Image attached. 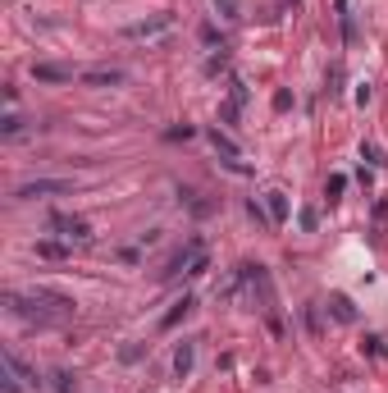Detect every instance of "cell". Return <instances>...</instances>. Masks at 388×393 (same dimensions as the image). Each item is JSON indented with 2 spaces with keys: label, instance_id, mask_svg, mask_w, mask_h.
<instances>
[{
  "label": "cell",
  "instance_id": "cell-1",
  "mask_svg": "<svg viewBox=\"0 0 388 393\" xmlns=\"http://www.w3.org/2000/svg\"><path fill=\"white\" fill-rule=\"evenodd\" d=\"M10 316L33 320V325H64L73 316V302L64 293H51V288H33V293H10L5 297Z\"/></svg>",
  "mask_w": 388,
  "mask_h": 393
},
{
  "label": "cell",
  "instance_id": "cell-2",
  "mask_svg": "<svg viewBox=\"0 0 388 393\" xmlns=\"http://www.w3.org/2000/svg\"><path fill=\"white\" fill-rule=\"evenodd\" d=\"M211 270V251H206V238H188V247L169 261V279H192V274H206Z\"/></svg>",
  "mask_w": 388,
  "mask_h": 393
},
{
  "label": "cell",
  "instance_id": "cell-3",
  "mask_svg": "<svg viewBox=\"0 0 388 393\" xmlns=\"http://www.w3.org/2000/svg\"><path fill=\"white\" fill-rule=\"evenodd\" d=\"M206 137H211V147L220 151V165L229 169V174H252V165H242V147L233 142L220 124H215V128H206Z\"/></svg>",
  "mask_w": 388,
  "mask_h": 393
},
{
  "label": "cell",
  "instance_id": "cell-4",
  "mask_svg": "<svg viewBox=\"0 0 388 393\" xmlns=\"http://www.w3.org/2000/svg\"><path fill=\"white\" fill-rule=\"evenodd\" d=\"M46 229L55 233V238H64V242H91V224L82 215H64V210H55V215L46 219Z\"/></svg>",
  "mask_w": 388,
  "mask_h": 393
},
{
  "label": "cell",
  "instance_id": "cell-5",
  "mask_svg": "<svg viewBox=\"0 0 388 393\" xmlns=\"http://www.w3.org/2000/svg\"><path fill=\"white\" fill-rule=\"evenodd\" d=\"M69 192H73L69 178H33V183L14 187V201H33V196H69Z\"/></svg>",
  "mask_w": 388,
  "mask_h": 393
},
{
  "label": "cell",
  "instance_id": "cell-6",
  "mask_svg": "<svg viewBox=\"0 0 388 393\" xmlns=\"http://www.w3.org/2000/svg\"><path fill=\"white\" fill-rule=\"evenodd\" d=\"M169 28H174V19H169V14H155V19H146V23H128L123 37H133V42H155V37H165Z\"/></svg>",
  "mask_w": 388,
  "mask_h": 393
},
{
  "label": "cell",
  "instance_id": "cell-7",
  "mask_svg": "<svg viewBox=\"0 0 388 393\" xmlns=\"http://www.w3.org/2000/svg\"><path fill=\"white\" fill-rule=\"evenodd\" d=\"M78 78H82V83H91V87H119V83H123V78H128V74H123V69H110V65H100V69H82V74H78Z\"/></svg>",
  "mask_w": 388,
  "mask_h": 393
},
{
  "label": "cell",
  "instance_id": "cell-8",
  "mask_svg": "<svg viewBox=\"0 0 388 393\" xmlns=\"http://www.w3.org/2000/svg\"><path fill=\"white\" fill-rule=\"evenodd\" d=\"M265 215H270V224H288V192H279V187H270L265 196Z\"/></svg>",
  "mask_w": 388,
  "mask_h": 393
},
{
  "label": "cell",
  "instance_id": "cell-9",
  "mask_svg": "<svg viewBox=\"0 0 388 393\" xmlns=\"http://www.w3.org/2000/svg\"><path fill=\"white\" fill-rule=\"evenodd\" d=\"M0 366H5V371H10L14 380H23L28 389H37V384H42V380H37V371H28V366H23V361L14 357V352H5V357H0Z\"/></svg>",
  "mask_w": 388,
  "mask_h": 393
},
{
  "label": "cell",
  "instance_id": "cell-10",
  "mask_svg": "<svg viewBox=\"0 0 388 393\" xmlns=\"http://www.w3.org/2000/svg\"><path fill=\"white\" fill-rule=\"evenodd\" d=\"M242 106H247V83L242 78H233V92H229V106H224V119H238V115H242Z\"/></svg>",
  "mask_w": 388,
  "mask_h": 393
},
{
  "label": "cell",
  "instance_id": "cell-11",
  "mask_svg": "<svg viewBox=\"0 0 388 393\" xmlns=\"http://www.w3.org/2000/svg\"><path fill=\"white\" fill-rule=\"evenodd\" d=\"M33 74H37V83H73V69H64V65H37Z\"/></svg>",
  "mask_w": 388,
  "mask_h": 393
},
{
  "label": "cell",
  "instance_id": "cell-12",
  "mask_svg": "<svg viewBox=\"0 0 388 393\" xmlns=\"http://www.w3.org/2000/svg\"><path fill=\"white\" fill-rule=\"evenodd\" d=\"M188 371H192V343H178V352H174V375H178V380H188Z\"/></svg>",
  "mask_w": 388,
  "mask_h": 393
},
{
  "label": "cell",
  "instance_id": "cell-13",
  "mask_svg": "<svg viewBox=\"0 0 388 393\" xmlns=\"http://www.w3.org/2000/svg\"><path fill=\"white\" fill-rule=\"evenodd\" d=\"M188 311H192V297H178V302H174V311H169V316H165V320H160V325H165V329H174V325H178V320L188 316Z\"/></svg>",
  "mask_w": 388,
  "mask_h": 393
},
{
  "label": "cell",
  "instance_id": "cell-14",
  "mask_svg": "<svg viewBox=\"0 0 388 393\" xmlns=\"http://www.w3.org/2000/svg\"><path fill=\"white\" fill-rule=\"evenodd\" d=\"M338 28H343L347 42H356V23H352V10H347V0H338Z\"/></svg>",
  "mask_w": 388,
  "mask_h": 393
},
{
  "label": "cell",
  "instance_id": "cell-15",
  "mask_svg": "<svg viewBox=\"0 0 388 393\" xmlns=\"http://www.w3.org/2000/svg\"><path fill=\"white\" fill-rule=\"evenodd\" d=\"M361 160H370L375 169H384V165H388V160H384V151H379L375 142H361Z\"/></svg>",
  "mask_w": 388,
  "mask_h": 393
},
{
  "label": "cell",
  "instance_id": "cell-16",
  "mask_svg": "<svg viewBox=\"0 0 388 393\" xmlns=\"http://www.w3.org/2000/svg\"><path fill=\"white\" fill-rule=\"evenodd\" d=\"M333 316H338V320H347V325H352V320H356V311H352V302H347V297H333Z\"/></svg>",
  "mask_w": 388,
  "mask_h": 393
},
{
  "label": "cell",
  "instance_id": "cell-17",
  "mask_svg": "<svg viewBox=\"0 0 388 393\" xmlns=\"http://www.w3.org/2000/svg\"><path fill=\"white\" fill-rule=\"evenodd\" d=\"M343 187H347L343 174H329V183H324V196H329V201H338V196H343Z\"/></svg>",
  "mask_w": 388,
  "mask_h": 393
},
{
  "label": "cell",
  "instance_id": "cell-18",
  "mask_svg": "<svg viewBox=\"0 0 388 393\" xmlns=\"http://www.w3.org/2000/svg\"><path fill=\"white\" fill-rule=\"evenodd\" d=\"M51 389H55V393H73V389H78V380H73V375H69V371H60Z\"/></svg>",
  "mask_w": 388,
  "mask_h": 393
},
{
  "label": "cell",
  "instance_id": "cell-19",
  "mask_svg": "<svg viewBox=\"0 0 388 393\" xmlns=\"http://www.w3.org/2000/svg\"><path fill=\"white\" fill-rule=\"evenodd\" d=\"M215 10H224V19H242V10H238V0H215Z\"/></svg>",
  "mask_w": 388,
  "mask_h": 393
},
{
  "label": "cell",
  "instance_id": "cell-20",
  "mask_svg": "<svg viewBox=\"0 0 388 393\" xmlns=\"http://www.w3.org/2000/svg\"><path fill=\"white\" fill-rule=\"evenodd\" d=\"M37 251H42V256H69V247H64V242H42Z\"/></svg>",
  "mask_w": 388,
  "mask_h": 393
},
{
  "label": "cell",
  "instance_id": "cell-21",
  "mask_svg": "<svg viewBox=\"0 0 388 393\" xmlns=\"http://www.w3.org/2000/svg\"><path fill=\"white\" fill-rule=\"evenodd\" d=\"M19 133H23V119H19V115H10V119H5V137H19Z\"/></svg>",
  "mask_w": 388,
  "mask_h": 393
}]
</instances>
